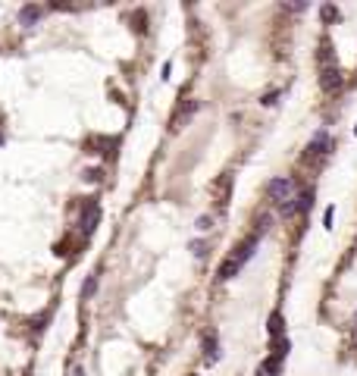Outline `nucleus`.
<instances>
[{
  "label": "nucleus",
  "mask_w": 357,
  "mask_h": 376,
  "mask_svg": "<svg viewBox=\"0 0 357 376\" xmlns=\"http://www.w3.org/2000/svg\"><path fill=\"white\" fill-rule=\"evenodd\" d=\"M257 235H251V238H244L235 251H232V254L229 257H225L222 263H219V279L225 282V279H232L238 270H241V266H244V260H251V254H254V248H257Z\"/></svg>",
  "instance_id": "1"
},
{
  "label": "nucleus",
  "mask_w": 357,
  "mask_h": 376,
  "mask_svg": "<svg viewBox=\"0 0 357 376\" xmlns=\"http://www.w3.org/2000/svg\"><path fill=\"white\" fill-rule=\"evenodd\" d=\"M267 194H270V201L273 204H285V201H291L295 198V182L288 176H276V179H270L267 182Z\"/></svg>",
  "instance_id": "2"
},
{
  "label": "nucleus",
  "mask_w": 357,
  "mask_h": 376,
  "mask_svg": "<svg viewBox=\"0 0 357 376\" xmlns=\"http://www.w3.org/2000/svg\"><path fill=\"white\" fill-rule=\"evenodd\" d=\"M342 85H345L342 69H338V66H323V76H319V88H323L326 94H335Z\"/></svg>",
  "instance_id": "3"
},
{
  "label": "nucleus",
  "mask_w": 357,
  "mask_h": 376,
  "mask_svg": "<svg viewBox=\"0 0 357 376\" xmlns=\"http://www.w3.org/2000/svg\"><path fill=\"white\" fill-rule=\"evenodd\" d=\"M98 223H101V207H98V204L91 201V204H85L82 223H79V226H82V235H91V232L98 229Z\"/></svg>",
  "instance_id": "4"
},
{
  "label": "nucleus",
  "mask_w": 357,
  "mask_h": 376,
  "mask_svg": "<svg viewBox=\"0 0 357 376\" xmlns=\"http://www.w3.org/2000/svg\"><path fill=\"white\" fill-rule=\"evenodd\" d=\"M198 107H201L198 100H188V104H182V107H179V113L173 116V129H182V125H188V119H191V116L198 113Z\"/></svg>",
  "instance_id": "5"
},
{
  "label": "nucleus",
  "mask_w": 357,
  "mask_h": 376,
  "mask_svg": "<svg viewBox=\"0 0 357 376\" xmlns=\"http://www.w3.org/2000/svg\"><path fill=\"white\" fill-rule=\"evenodd\" d=\"M329 148V132L326 129H319L313 138H310V145H307V157H319V154H326Z\"/></svg>",
  "instance_id": "6"
},
{
  "label": "nucleus",
  "mask_w": 357,
  "mask_h": 376,
  "mask_svg": "<svg viewBox=\"0 0 357 376\" xmlns=\"http://www.w3.org/2000/svg\"><path fill=\"white\" fill-rule=\"evenodd\" d=\"M204 361H207V364H216V361H219L216 332H207V335H204Z\"/></svg>",
  "instance_id": "7"
},
{
  "label": "nucleus",
  "mask_w": 357,
  "mask_h": 376,
  "mask_svg": "<svg viewBox=\"0 0 357 376\" xmlns=\"http://www.w3.org/2000/svg\"><path fill=\"white\" fill-rule=\"evenodd\" d=\"M38 16H41V7H22V13H19V22H22V25H35Z\"/></svg>",
  "instance_id": "8"
},
{
  "label": "nucleus",
  "mask_w": 357,
  "mask_h": 376,
  "mask_svg": "<svg viewBox=\"0 0 357 376\" xmlns=\"http://www.w3.org/2000/svg\"><path fill=\"white\" fill-rule=\"evenodd\" d=\"M310 204H313V191L307 188V191H301V194H298V213L310 210Z\"/></svg>",
  "instance_id": "9"
},
{
  "label": "nucleus",
  "mask_w": 357,
  "mask_h": 376,
  "mask_svg": "<svg viewBox=\"0 0 357 376\" xmlns=\"http://www.w3.org/2000/svg\"><path fill=\"white\" fill-rule=\"evenodd\" d=\"M94 292H98V276H88V279H85V285H82V301H88Z\"/></svg>",
  "instance_id": "10"
},
{
  "label": "nucleus",
  "mask_w": 357,
  "mask_h": 376,
  "mask_svg": "<svg viewBox=\"0 0 357 376\" xmlns=\"http://www.w3.org/2000/svg\"><path fill=\"white\" fill-rule=\"evenodd\" d=\"M270 335L273 338H282V314H273L270 317Z\"/></svg>",
  "instance_id": "11"
},
{
  "label": "nucleus",
  "mask_w": 357,
  "mask_h": 376,
  "mask_svg": "<svg viewBox=\"0 0 357 376\" xmlns=\"http://www.w3.org/2000/svg\"><path fill=\"white\" fill-rule=\"evenodd\" d=\"M267 229H270V213H260V217H257V229H254V235L260 238Z\"/></svg>",
  "instance_id": "12"
},
{
  "label": "nucleus",
  "mask_w": 357,
  "mask_h": 376,
  "mask_svg": "<svg viewBox=\"0 0 357 376\" xmlns=\"http://www.w3.org/2000/svg\"><path fill=\"white\" fill-rule=\"evenodd\" d=\"M191 254L194 257H204L207 254V242H191Z\"/></svg>",
  "instance_id": "13"
},
{
  "label": "nucleus",
  "mask_w": 357,
  "mask_h": 376,
  "mask_svg": "<svg viewBox=\"0 0 357 376\" xmlns=\"http://www.w3.org/2000/svg\"><path fill=\"white\" fill-rule=\"evenodd\" d=\"M323 19H326V22L338 19V10H335V7H323Z\"/></svg>",
  "instance_id": "14"
},
{
  "label": "nucleus",
  "mask_w": 357,
  "mask_h": 376,
  "mask_svg": "<svg viewBox=\"0 0 357 376\" xmlns=\"http://www.w3.org/2000/svg\"><path fill=\"white\" fill-rule=\"evenodd\" d=\"M276 97H279V91H270V94H263V97H260V104H263V107H273Z\"/></svg>",
  "instance_id": "15"
},
{
  "label": "nucleus",
  "mask_w": 357,
  "mask_h": 376,
  "mask_svg": "<svg viewBox=\"0 0 357 376\" xmlns=\"http://www.w3.org/2000/svg\"><path fill=\"white\" fill-rule=\"evenodd\" d=\"M210 226H213V217H201V220H198V229H201V232H207Z\"/></svg>",
  "instance_id": "16"
},
{
  "label": "nucleus",
  "mask_w": 357,
  "mask_h": 376,
  "mask_svg": "<svg viewBox=\"0 0 357 376\" xmlns=\"http://www.w3.org/2000/svg\"><path fill=\"white\" fill-rule=\"evenodd\" d=\"M332 217H335V207H329V210H326V217H323V223H326V229H332Z\"/></svg>",
  "instance_id": "17"
},
{
  "label": "nucleus",
  "mask_w": 357,
  "mask_h": 376,
  "mask_svg": "<svg viewBox=\"0 0 357 376\" xmlns=\"http://www.w3.org/2000/svg\"><path fill=\"white\" fill-rule=\"evenodd\" d=\"M85 179H88V182H98L101 173H98V169H88V173H85Z\"/></svg>",
  "instance_id": "18"
},
{
  "label": "nucleus",
  "mask_w": 357,
  "mask_h": 376,
  "mask_svg": "<svg viewBox=\"0 0 357 376\" xmlns=\"http://www.w3.org/2000/svg\"><path fill=\"white\" fill-rule=\"evenodd\" d=\"M354 135H357V129H354Z\"/></svg>",
  "instance_id": "19"
},
{
  "label": "nucleus",
  "mask_w": 357,
  "mask_h": 376,
  "mask_svg": "<svg viewBox=\"0 0 357 376\" xmlns=\"http://www.w3.org/2000/svg\"><path fill=\"white\" fill-rule=\"evenodd\" d=\"M0 141H4V138H0Z\"/></svg>",
  "instance_id": "20"
}]
</instances>
